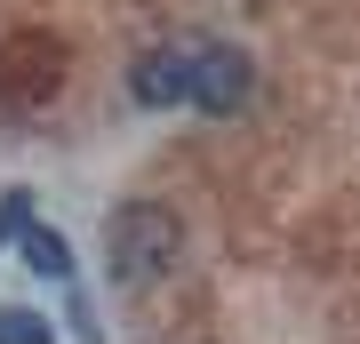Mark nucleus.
I'll return each instance as SVG.
<instances>
[{"instance_id": "1", "label": "nucleus", "mask_w": 360, "mask_h": 344, "mask_svg": "<svg viewBox=\"0 0 360 344\" xmlns=\"http://www.w3.org/2000/svg\"><path fill=\"white\" fill-rule=\"evenodd\" d=\"M184 256V217L160 200H120L104 217V272L120 288H160Z\"/></svg>"}, {"instance_id": "2", "label": "nucleus", "mask_w": 360, "mask_h": 344, "mask_svg": "<svg viewBox=\"0 0 360 344\" xmlns=\"http://www.w3.org/2000/svg\"><path fill=\"white\" fill-rule=\"evenodd\" d=\"M248 89H257V64H248L240 49H193V104H200L208 120L240 113Z\"/></svg>"}, {"instance_id": "3", "label": "nucleus", "mask_w": 360, "mask_h": 344, "mask_svg": "<svg viewBox=\"0 0 360 344\" xmlns=\"http://www.w3.org/2000/svg\"><path fill=\"white\" fill-rule=\"evenodd\" d=\"M129 96L144 104V113L193 104V49H153V56H136V72H129Z\"/></svg>"}, {"instance_id": "4", "label": "nucleus", "mask_w": 360, "mask_h": 344, "mask_svg": "<svg viewBox=\"0 0 360 344\" xmlns=\"http://www.w3.org/2000/svg\"><path fill=\"white\" fill-rule=\"evenodd\" d=\"M16 256H25L32 272H49V281H65V272H72V248H65V232H49V224H32L25 241H16Z\"/></svg>"}, {"instance_id": "5", "label": "nucleus", "mask_w": 360, "mask_h": 344, "mask_svg": "<svg viewBox=\"0 0 360 344\" xmlns=\"http://www.w3.org/2000/svg\"><path fill=\"white\" fill-rule=\"evenodd\" d=\"M0 344H56V329L25 305H0Z\"/></svg>"}, {"instance_id": "6", "label": "nucleus", "mask_w": 360, "mask_h": 344, "mask_svg": "<svg viewBox=\"0 0 360 344\" xmlns=\"http://www.w3.org/2000/svg\"><path fill=\"white\" fill-rule=\"evenodd\" d=\"M32 232V200H0V241H25Z\"/></svg>"}]
</instances>
